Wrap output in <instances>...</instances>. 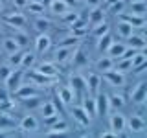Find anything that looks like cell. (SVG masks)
<instances>
[{"label":"cell","instance_id":"cell-1","mask_svg":"<svg viewBox=\"0 0 147 138\" xmlns=\"http://www.w3.org/2000/svg\"><path fill=\"white\" fill-rule=\"evenodd\" d=\"M125 129L131 135H144L147 129V122L142 114H131L125 122Z\"/></svg>","mask_w":147,"mask_h":138},{"label":"cell","instance_id":"cell-2","mask_svg":"<svg viewBox=\"0 0 147 138\" xmlns=\"http://www.w3.org/2000/svg\"><path fill=\"white\" fill-rule=\"evenodd\" d=\"M24 68H20V66H17V68H13L11 72H9V76L4 79V85H6V89L9 92H13L17 89V87H20L22 85V81H24Z\"/></svg>","mask_w":147,"mask_h":138},{"label":"cell","instance_id":"cell-3","mask_svg":"<svg viewBox=\"0 0 147 138\" xmlns=\"http://www.w3.org/2000/svg\"><path fill=\"white\" fill-rule=\"evenodd\" d=\"M2 22H6L7 26L15 28V30H20V28L26 26L28 18H26L24 13H20V11H11V13H4L2 15Z\"/></svg>","mask_w":147,"mask_h":138},{"label":"cell","instance_id":"cell-4","mask_svg":"<svg viewBox=\"0 0 147 138\" xmlns=\"http://www.w3.org/2000/svg\"><path fill=\"white\" fill-rule=\"evenodd\" d=\"M18 131L24 133V135H33V133L39 131V120H37L33 114L22 116L20 122H18Z\"/></svg>","mask_w":147,"mask_h":138},{"label":"cell","instance_id":"cell-5","mask_svg":"<svg viewBox=\"0 0 147 138\" xmlns=\"http://www.w3.org/2000/svg\"><path fill=\"white\" fill-rule=\"evenodd\" d=\"M68 63H70L72 66L76 68V70H79V68H86V66H88V55H86V52L81 48L79 44H77Z\"/></svg>","mask_w":147,"mask_h":138},{"label":"cell","instance_id":"cell-6","mask_svg":"<svg viewBox=\"0 0 147 138\" xmlns=\"http://www.w3.org/2000/svg\"><path fill=\"white\" fill-rule=\"evenodd\" d=\"M101 79H105V81H107L110 87H116V89H119V87H123V85H125V76H123L121 72L114 70V68L101 72Z\"/></svg>","mask_w":147,"mask_h":138},{"label":"cell","instance_id":"cell-7","mask_svg":"<svg viewBox=\"0 0 147 138\" xmlns=\"http://www.w3.org/2000/svg\"><path fill=\"white\" fill-rule=\"evenodd\" d=\"M76 96H77V92L72 89L70 85H63V87H59L57 90H55V99H59L63 105H70L76 101Z\"/></svg>","mask_w":147,"mask_h":138},{"label":"cell","instance_id":"cell-8","mask_svg":"<svg viewBox=\"0 0 147 138\" xmlns=\"http://www.w3.org/2000/svg\"><path fill=\"white\" fill-rule=\"evenodd\" d=\"M125 122H127V116H125V114H121L119 110H114V112L110 114V118H109L110 129H112L118 136L125 131Z\"/></svg>","mask_w":147,"mask_h":138},{"label":"cell","instance_id":"cell-9","mask_svg":"<svg viewBox=\"0 0 147 138\" xmlns=\"http://www.w3.org/2000/svg\"><path fill=\"white\" fill-rule=\"evenodd\" d=\"M131 64H132L131 70L134 72V74H142V72H144L145 66H147V55H145V50H136V52L132 53V57H131Z\"/></svg>","mask_w":147,"mask_h":138},{"label":"cell","instance_id":"cell-10","mask_svg":"<svg viewBox=\"0 0 147 138\" xmlns=\"http://www.w3.org/2000/svg\"><path fill=\"white\" fill-rule=\"evenodd\" d=\"M11 94L15 96L17 99H26V98H30V96H37L39 90H37V85H33V83L30 81V83H22L20 87H17Z\"/></svg>","mask_w":147,"mask_h":138},{"label":"cell","instance_id":"cell-11","mask_svg":"<svg viewBox=\"0 0 147 138\" xmlns=\"http://www.w3.org/2000/svg\"><path fill=\"white\" fill-rule=\"evenodd\" d=\"M74 50H76V46H57V48L53 50V63L57 64H64L70 61Z\"/></svg>","mask_w":147,"mask_h":138},{"label":"cell","instance_id":"cell-12","mask_svg":"<svg viewBox=\"0 0 147 138\" xmlns=\"http://www.w3.org/2000/svg\"><path fill=\"white\" fill-rule=\"evenodd\" d=\"M118 18H121V20H125V22H129L132 28H145V15H136V13H125V11H121L118 15Z\"/></svg>","mask_w":147,"mask_h":138},{"label":"cell","instance_id":"cell-13","mask_svg":"<svg viewBox=\"0 0 147 138\" xmlns=\"http://www.w3.org/2000/svg\"><path fill=\"white\" fill-rule=\"evenodd\" d=\"M145 99H147V83L140 81V83H136V87L131 90V101L140 105V103H144Z\"/></svg>","mask_w":147,"mask_h":138},{"label":"cell","instance_id":"cell-14","mask_svg":"<svg viewBox=\"0 0 147 138\" xmlns=\"http://www.w3.org/2000/svg\"><path fill=\"white\" fill-rule=\"evenodd\" d=\"M101 74L98 72H90L88 76H85V83H86V92L88 94H96V92L99 90V87H101Z\"/></svg>","mask_w":147,"mask_h":138},{"label":"cell","instance_id":"cell-15","mask_svg":"<svg viewBox=\"0 0 147 138\" xmlns=\"http://www.w3.org/2000/svg\"><path fill=\"white\" fill-rule=\"evenodd\" d=\"M33 68L39 70L40 74H44V76H50V77H57L59 76V66H57V63H53V61H42V63L35 64Z\"/></svg>","mask_w":147,"mask_h":138},{"label":"cell","instance_id":"cell-16","mask_svg":"<svg viewBox=\"0 0 147 138\" xmlns=\"http://www.w3.org/2000/svg\"><path fill=\"white\" fill-rule=\"evenodd\" d=\"M105 20V9L99 6H92V9L88 11V20H86V24H88V28H94L96 24H99V22Z\"/></svg>","mask_w":147,"mask_h":138},{"label":"cell","instance_id":"cell-17","mask_svg":"<svg viewBox=\"0 0 147 138\" xmlns=\"http://www.w3.org/2000/svg\"><path fill=\"white\" fill-rule=\"evenodd\" d=\"M83 110L88 114V118H96L98 116V109H96V98L94 96H88V92H83Z\"/></svg>","mask_w":147,"mask_h":138},{"label":"cell","instance_id":"cell-18","mask_svg":"<svg viewBox=\"0 0 147 138\" xmlns=\"http://www.w3.org/2000/svg\"><path fill=\"white\" fill-rule=\"evenodd\" d=\"M52 46V37L48 33H39L35 39V53H46Z\"/></svg>","mask_w":147,"mask_h":138},{"label":"cell","instance_id":"cell-19","mask_svg":"<svg viewBox=\"0 0 147 138\" xmlns=\"http://www.w3.org/2000/svg\"><path fill=\"white\" fill-rule=\"evenodd\" d=\"M96 109H98V116L109 114V96L105 92H96Z\"/></svg>","mask_w":147,"mask_h":138},{"label":"cell","instance_id":"cell-20","mask_svg":"<svg viewBox=\"0 0 147 138\" xmlns=\"http://www.w3.org/2000/svg\"><path fill=\"white\" fill-rule=\"evenodd\" d=\"M30 81L33 83V85H44V87H48V85H52V83L55 81V77L44 76V74H40L39 70L31 68V72H30Z\"/></svg>","mask_w":147,"mask_h":138},{"label":"cell","instance_id":"cell-21","mask_svg":"<svg viewBox=\"0 0 147 138\" xmlns=\"http://www.w3.org/2000/svg\"><path fill=\"white\" fill-rule=\"evenodd\" d=\"M109 96V110H121L125 107V96L114 92V94H107Z\"/></svg>","mask_w":147,"mask_h":138},{"label":"cell","instance_id":"cell-22","mask_svg":"<svg viewBox=\"0 0 147 138\" xmlns=\"http://www.w3.org/2000/svg\"><path fill=\"white\" fill-rule=\"evenodd\" d=\"M68 133V123L61 118L59 122H55L52 127H48V131L44 133L46 136H59V135H66Z\"/></svg>","mask_w":147,"mask_h":138},{"label":"cell","instance_id":"cell-23","mask_svg":"<svg viewBox=\"0 0 147 138\" xmlns=\"http://www.w3.org/2000/svg\"><path fill=\"white\" fill-rule=\"evenodd\" d=\"M127 46H131V48H134V50H145V46H147V41H145V37L144 35H138V33H132V35H129L127 37Z\"/></svg>","mask_w":147,"mask_h":138},{"label":"cell","instance_id":"cell-24","mask_svg":"<svg viewBox=\"0 0 147 138\" xmlns=\"http://www.w3.org/2000/svg\"><path fill=\"white\" fill-rule=\"evenodd\" d=\"M72 118H74V122H77L81 127L90 125V118H88V114L83 110V107H74L72 109Z\"/></svg>","mask_w":147,"mask_h":138},{"label":"cell","instance_id":"cell-25","mask_svg":"<svg viewBox=\"0 0 147 138\" xmlns=\"http://www.w3.org/2000/svg\"><path fill=\"white\" fill-rule=\"evenodd\" d=\"M86 31H88V24H86L85 20H81V18H77L74 24H70V33L83 39V37L86 35Z\"/></svg>","mask_w":147,"mask_h":138},{"label":"cell","instance_id":"cell-26","mask_svg":"<svg viewBox=\"0 0 147 138\" xmlns=\"http://www.w3.org/2000/svg\"><path fill=\"white\" fill-rule=\"evenodd\" d=\"M125 48H127V44L125 43H118V41H112V44L107 48V55H110L112 59H118V57H121L123 52H125Z\"/></svg>","mask_w":147,"mask_h":138},{"label":"cell","instance_id":"cell-27","mask_svg":"<svg viewBox=\"0 0 147 138\" xmlns=\"http://www.w3.org/2000/svg\"><path fill=\"white\" fill-rule=\"evenodd\" d=\"M70 87L76 92H86L85 76H81V74H72V76H70Z\"/></svg>","mask_w":147,"mask_h":138},{"label":"cell","instance_id":"cell-28","mask_svg":"<svg viewBox=\"0 0 147 138\" xmlns=\"http://www.w3.org/2000/svg\"><path fill=\"white\" fill-rule=\"evenodd\" d=\"M112 41H114V37H112V33H105V35H101V37H98L96 39V48H98V52H101V53H105L107 52V48L110 44H112Z\"/></svg>","mask_w":147,"mask_h":138},{"label":"cell","instance_id":"cell-29","mask_svg":"<svg viewBox=\"0 0 147 138\" xmlns=\"http://www.w3.org/2000/svg\"><path fill=\"white\" fill-rule=\"evenodd\" d=\"M116 33L121 37V39H127L129 35H132L134 33V28H132L129 22L125 20H121V18H118V24H116Z\"/></svg>","mask_w":147,"mask_h":138},{"label":"cell","instance_id":"cell-30","mask_svg":"<svg viewBox=\"0 0 147 138\" xmlns=\"http://www.w3.org/2000/svg\"><path fill=\"white\" fill-rule=\"evenodd\" d=\"M39 110H40V116L42 118H48V116H53V114H57V105L53 103V101H40L39 105Z\"/></svg>","mask_w":147,"mask_h":138},{"label":"cell","instance_id":"cell-31","mask_svg":"<svg viewBox=\"0 0 147 138\" xmlns=\"http://www.w3.org/2000/svg\"><path fill=\"white\" fill-rule=\"evenodd\" d=\"M114 66V59L110 55H101V57L96 61V70L98 72H105V70H110Z\"/></svg>","mask_w":147,"mask_h":138},{"label":"cell","instance_id":"cell-32","mask_svg":"<svg viewBox=\"0 0 147 138\" xmlns=\"http://www.w3.org/2000/svg\"><path fill=\"white\" fill-rule=\"evenodd\" d=\"M147 4L145 0H131L129 2V13H136V15H145Z\"/></svg>","mask_w":147,"mask_h":138},{"label":"cell","instance_id":"cell-33","mask_svg":"<svg viewBox=\"0 0 147 138\" xmlns=\"http://www.w3.org/2000/svg\"><path fill=\"white\" fill-rule=\"evenodd\" d=\"M68 4L64 2V0H52V2H50V11L52 13H55V15H59L61 17L63 13H66L68 11Z\"/></svg>","mask_w":147,"mask_h":138},{"label":"cell","instance_id":"cell-34","mask_svg":"<svg viewBox=\"0 0 147 138\" xmlns=\"http://www.w3.org/2000/svg\"><path fill=\"white\" fill-rule=\"evenodd\" d=\"M22 46L15 41V37H6V39L2 41V50L6 53H13V52H17V50H20Z\"/></svg>","mask_w":147,"mask_h":138},{"label":"cell","instance_id":"cell-35","mask_svg":"<svg viewBox=\"0 0 147 138\" xmlns=\"http://www.w3.org/2000/svg\"><path fill=\"white\" fill-rule=\"evenodd\" d=\"M33 26L39 33H46V31L52 28V20H50V18H44V17H37L33 20Z\"/></svg>","mask_w":147,"mask_h":138},{"label":"cell","instance_id":"cell-36","mask_svg":"<svg viewBox=\"0 0 147 138\" xmlns=\"http://www.w3.org/2000/svg\"><path fill=\"white\" fill-rule=\"evenodd\" d=\"M37 64V53H31V52H24V55H22V63H20V68H33Z\"/></svg>","mask_w":147,"mask_h":138},{"label":"cell","instance_id":"cell-37","mask_svg":"<svg viewBox=\"0 0 147 138\" xmlns=\"http://www.w3.org/2000/svg\"><path fill=\"white\" fill-rule=\"evenodd\" d=\"M90 30H92V37L98 39V37L109 33V31H110V24H109L107 20H103V22H99V24H96L94 28H90Z\"/></svg>","mask_w":147,"mask_h":138},{"label":"cell","instance_id":"cell-38","mask_svg":"<svg viewBox=\"0 0 147 138\" xmlns=\"http://www.w3.org/2000/svg\"><path fill=\"white\" fill-rule=\"evenodd\" d=\"M15 120L9 116L7 112H0V133L6 131V129H15Z\"/></svg>","mask_w":147,"mask_h":138},{"label":"cell","instance_id":"cell-39","mask_svg":"<svg viewBox=\"0 0 147 138\" xmlns=\"http://www.w3.org/2000/svg\"><path fill=\"white\" fill-rule=\"evenodd\" d=\"M22 55H24V52H22V50H17V52H13V53H7V64H9L11 68L20 66Z\"/></svg>","mask_w":147,"mask_h":138},{"label":"cell","instance_id":"cell-40","mask_svg":"<svg viewBox=\"0 0 147 138\" xmlns=\"http://www.w3.org/2000/svg\"><path fill=\"white\" fill-rule=\"evenodd\" d=\"M79 41H81L79 37L68 33L66 37H63L61 41H57V46H77V44H79Z\"/></svg>","mask_w":147,"mask_h":138},{"label":"cell","instance_id":"cell-41","mask_svg":"<svg viewBox=\"0 0 147 138\" xmlns=\"http://www.w3.org/2000/svg\"><path fill=\"white\" fill-rule=\"evenodd\" d=\"M20 101H22V105H24L26 109H35V107H39V105H40V98H39V94H37V96H30V98L20 99Z\"/></svg>","mask_w":147,"mask_h":138},{"label":"cell","instance_id":"cell-42","mask_svg":"<svg viewBox=\"0 0 147 138\" xmlns=\"http://www.w3.org/2000/svg\"><path fill=\"white\" fill-rule=\"evenodd\" d=\"M26 9L30 13H35V15H40V13H44V2H28Z\"/></svg>","mask_w":147,"mask_h":138},{"label":"cell","instance_id":"cell-43","mask_svg":"<svg viewBox=\"0 0 147 138\" xmlns=\"http://www.w3.org/2000/svg\"><path fill=\"white\" fill-rule=\"evenodd\" d=\"M61 18H63L64 24L70 26V24H74V22L79 18V13H77V11H66V13H63V15H61Z\"/></svg>","mask_w":147,"mask_h":138},{"label":"cell","instance_id":"cell-44","mask_svg":"<svg viewBox=\"0 0 147 138\" xmlns=\"http://www.w3.org/2000/svg\"><path fill=\"white\" fill-rule=\"evenodd\" d=\"M109 11L114 13V15H119L121 11H125V0H116L114 4L109 6Z\"/></svg>","mask_w":147,"mask_h":138},{"label":"cell","instance_id":"cell-45","mask_svg":"<svg viewBox=\"0 0 147 138\" xmlns=\"http://www.w3.org/2000/svg\"><path fill=\"white\" fill-rule=\"evenodd\" d=\"M13 37H15V41H17V43L20 44V46H24V44L28 43V41H30V39H28V35L24 33V31H18V30H15V35H13Z\"/></svg>","mask_w":147,"mask_h":138},{"label":"cell","instance_id":"cell-46","mask_svg":"<svg viewBox=\"0 0 147 138\" xmlns=\"http://www.w3.org/2000/svg\"><path fill=\"white\" fill-rule=\"evenodd\" d=\"M59 120H61V114H53V116H48V118H42V122H44V125L46 127H52L55 122H59Z\"/></svg>","mask_w":147,"mask_h":138},{"label":"cell","instance_id":"cell-47","mask_svg":"<svg viewBox=\"0 0 147 138\" xmlns=\"http://www.w3.org/2000/svg\"><path fill=\"white\" fill-rule=\"evenodd\" d=\"M11 70H13V68L9 66L7 63H6V64H2V66H0V79L4 81V79H6V77L9 76V72H11Z\"/></svg>","mask_w":147,"mask_h":138},{"label":"cell","instance_id":"cell-48","mask_svg":"<svg viewBox=\"0 0 147 138\" xmlns=\"http://www.w3.org/2000/svg\"><path fill=\"white\" fill-rule=\"evenodd\" d=\"M9 101V90L4 87V89H0V103H6Z\"/></svg>","mask_w":147,"mask_h":138},{"label":"cell","instance_id":"cell-49","mask_svg":"<svg viewBox=\"0 0 147 138\" xmlns=\"http://www.w3.org/2000/svg\"><path fill=\"white\" fill-rule=\"evenodd\" d=\"M99 136H101V138H116L118 135L112 131V129H110V131H103V133H99Z\"/></svg>","mask_w":147,"mask_h":138},{"label":"cell","instance_id":"cell-50","mask_svg":"<svg viewBox=\"0 0 147 138\" xmlns=\"http://www.w3.org/2000/svg\"><path fill=\"white\" fill-rule=\"evenodd\" d=\"M13 4H15V7H18V9H26L28 0H13Z\"/></svg>","mask_w":147,"mask_h":138},{"label":"cell","instance_id":"cell-51","mask_svg":"<svg viewBox=\"0 0 147 138\" xmlns=\"http://www.w3.org/2000/svg\"><path fill=\"white\" fill-rule=\"evenodd\" d=\"M83 2H86V4H92V6H98V4H101V0H83Z\"/></svg>","mask_w":147,"mask_h":138},{"label":"cell","instance_id":"cell-52","mask_svg":"<svg viewBox=\"0 0 147 138\" xmlns=\"http://www.w3.org/2000/svg\"><path fill=\"white\" fill-rule=\"evenodd\" d=\"M28 2H42V0H28Z\"/></svg>","mask_w":147,"mask_h":138},{"label":"cell","instance_id":"cell-53","mask_svg":"<svg viewBox=\"0 0 147 138\" xmlns=\"http://www.w3.org/2000/svg\"><path fill=\"white\" fill-rule=\"evenodd\" d=\"M0 31H2V20H0Z\"/></svg>","mask_w":147,"mask_h":138},{"label":"cell","instance_id":"cell-54","mask_svg":"<svg viewBox=\"0 0 147 138\" xmlns=\"http://www.w3.org/2000/svg\"><path fill=\"white\" fill-rule=\"evenodd\" d=\"M0 13H2V4H0Z\"/></svg>","mask_w":147,"mask_h":138},{"label":"cell","instance_id":"cell-55","mask_svg":"<svg viewBox=\"0 0 147 138\" xmlns=\"http://www.w3.org/2000/svg\"><path fill=\"white\" fill-rule=\"evenodd\" d=\"M76 2H83V0H76Z\"/></svg>","mask_w":147,"mask_h":138},{"label":"cell","instance_id":"cell-56","mask_svg":"<svg viewBox=\"0 0 147 138\" xmlns=\"http://www.w3.org/2000/svg\"><path fill=\"white\" fill-rule=\"evenodd\" d=\"M101 2H103V0H101Z\"/></svg>","mask_w":147,"mask_h":138}]
</instances>
